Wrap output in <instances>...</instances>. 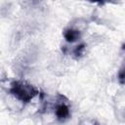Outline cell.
<instances>
[{"label":"cell","instance_id":"obj_1","mask_svg":"<svg viewBox=\"0 0 125 125\" xmlns=\"http://www.w3.org/2000/svg\"><path fill=\"white\" fill-rule=\"evenodd\" d=\"M9 91L17 100L24 104L29 103L38 95V90L33 85L21 80L13 81L10 85Z\"/></svg>","mask_w":125,"mask_h":125},{"label":"cell","instance_id":"obj_2","mask_svg":"<svg viewBox=\"0 0 125 125\" xmlns=\"http://www.w3.org/2000/svg\"><path fill=\"white\" fill-rule=\"evenodd\" d=\"M55 114L60 121H65L70 117L69 103L64 96H58V101L55 107Z\"/></svg>","mask_w":125,"mask_h":125},{"label":"cell","instance_id":"obj_3","mask_svg":"<svg viewBox=\"0 0 125 125\" xmlns=\"http://www.w3.org/2000/svg\"><path fill=\"white\" fill-rule=\"evenodd\" d=\"M63 37L64 39L69 42V43H74L76 41H78L81 37V33L78 29H75V28H71V27H68L66 28L64 31H63Z\"/></svg>","mask_w":125,"mask_h":125},{"label":"cell","instance_id":"obj_4","mask_svg":"<svg viewBox=\"0 0 125 125\" xmlns=\"http://www.w3.org/2000/svg\"><path fill=\"white\" fill-rule=\"evenodd\" d=\"M84 50H85V45H84V44H80V45H78V46H76V47L74 48V50H73V55H74L75 57L79 58V57H81V56L83 55Z\"/></svg>","mask_w":125,"mask_h":125},{"label":"cell","instance_id":"obj_5","mask_svg":"<svg viewBox=\"0 0 125 125\" xmlns=\"http://www.w3.org/2000/svg\"><path fill=\"white\" fill-rule=\"evenodd\" d=\"M91 3H97V4H105L107 2H109L110 0H87Z\"/></svg>","mask_w":125,"mask_h":125},{"label":"cell","instance_id":"obj_6","mask_svg":"<svg viewBox=\"0 0 125 125\" xmlns=\"http://www.w3.org/2000/svg\"><path fill=\"white\" fill-rule=\"evenodd\" d=\"M119 81L121 84L124 83V71H123V68H121L120 72H119Z\"/></svg>","mask_w":125,"mask_h":125},{"label":"cell","instance_id":"obj_7","mask_svg":"<svg viewBox=\"0 0 125 125\" xmlns=\"http://www.w3.org/2000/svg\"><path fill=\"white\" fill-rule=\"evenodd\" d=\"M30 4H37V3H39L41 0H27Z\"/></svg>","mask_w":125,"mask_h":125}]
</instances>
